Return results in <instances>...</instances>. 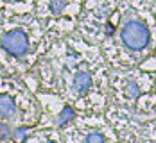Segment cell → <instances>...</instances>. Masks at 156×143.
Listing matches in <instances>:
<instances>
[{
  "mask_svg": "<svg viewBox=\"0 0 156 143\" xmlns=\"http://www.w3.org/2000/svg\"><path fill=\"white\" fill-rule=\"evenodd\" d=\"M120 41L124 43L126 48L138 52L149 45L151 32L145 27V23H142L140 20H129L120 29Z\"/></svg>",
  "mask_w": 156,
  "mask_h": 143,
  "instance_id": "cell-1",
  "label": "cell"
},
{
  "mask_svg": "<svg viewBox=\"0 0 156 143\" xmlns=\"http://www.w3.org/2000/svg\"><path fill=\"white\" fill-rule=\"evenodd\" d=\"M0 47L7 54L20 57V56H25L27 50H29V38L22 29H15V31L5 32L0 38Z\"/></svg>",
  "mask_w": 156,
  "mask_h": 143,
  "instance_id": "cell-2",
  "label": "cell"
},
{
  "mask_svg": "<svg viewBox=\"0 0 156 143\" xmlns=\"http://www.w3.org/2000/svg\"><path fill=\"white\" fill-rule=\"evenodd\" d=\"M72 88H74L76 93L84 95L92 88V75L88 72H79V73H76L74 79H72Z\"/></svg>",
  "mask_w": 156,
  "mask_h": 143,
  "instance_id": "cell-3",
  "label": "cell"
},
{
  "mask_svg": "<svg viewBox=\"0 0 156 143\" xmlns=\"http://www.w3.org/2000/svg\"><path fill=\"white\" fill-rule=\"evenodd\" d=\"M16 111L15 107V102L11 100V97L7 95H2L0 97V116L2 118H9V116H13Z\"/></svg>",
  "mask_w": 156,
  "mask_h": 143,
  "instance_id": "cell-4",
  "label": "cell"
},
{
  "mask_svg": "<svg viewBox=\"0 0 156 143\" xmlns=\"http://www.w3.org/2000/svg\"><path fill=\"white\" fill-rule=\"evenodd\" d=\"M65 7H66V0H48V9L54 15H59Z\"/></svg>",
  "mask_w": 156,
  "mask_h": 143,
  "instance_id": "cell-5",
  "label": "cell"
},
{
  "mask_svg": "<svg viewBox=\"0 0 156 143\" xmlns=\"http://www.w3.org/2000/svg\"><path fill=\"white\" fill-rule=\"evenodd\" d=\"M72 118H74V111H72V107H65L63 113L59 114V118H58V124H59V125H65V124H68Z\"/></svg>",
  "mask_w": 156,
  "mask_h": 143,
  "instance_id": "cell-6",
  "label": "cell"
},
{
  "mask_svg": "<svg viewBox=\"0 0 156 143\" xmlns=\"http://www.w3.org/2000/svg\"><path fill=\"white\" fill-rule=\"evenodd\" d=\"M104 140H106V136L101 134V132H92L84 138V141H104Z\"/></svg>",
  "mask_w": 156,
  "mask_h": 143,
  "instance_id": "cell-7",
  "label": "cell"
},
{
  "mask_svg": "<svg viewBox=\"0 0 156 143\" xmlns=\"http://www.w3.org/2000/svg\"><path fill=\"white\" fill-rule=\"evenodd\" d=\"M11 136V131L7 125H4V124H0V140H7Z\"/></svg>",
  "mask_w": 156,
  "mask_h": 143,
  "instance_id": "cell-8",
  "label": "cell"
},
{
  "mask_svg": "<svg viewBox=\"0 0 156 143\" xmlns=\"http://www.w3.org/2000/svg\"><path fill=\"white\" fill-rule=\"evenodd\" d=\"M23 134H25V129H20V131H18V132H16V136H18V138H22V136H23Z\"/></svg>",
  "mask_w": 156,
  "mask_h": 143,
  "instance_id": "cell-9",
  "label": "cell"
}]
</instances>
